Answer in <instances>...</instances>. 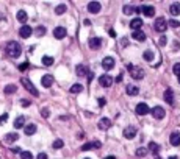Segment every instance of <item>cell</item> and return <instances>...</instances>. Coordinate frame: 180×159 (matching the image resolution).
<instances>
[{
    "label": "cell",
    "mask_w": 180,
    "mask_h": 159,
    "mask_svg": "<svg viewBox=\"0 0 180 159\" xmlns=\"http://www.w3.org/2000/svg\"><path fill=\"white\" fill-rule=\"evenodd\" d=\"M178 83H180V76H178Z\"/></svg>",
    "instance_id": "cell-56"
},
{
    "label": "cell",
    "mask_w": 180,
    "mask_h": 159,
    "mask_svg": "<svg viewBox=\"0 0 180 159\" xmlns=\"http://www.w3.org/2000/svg\"><path fill=\"white\" fill-rule=\"evenodd\" d=\"M43 115L44 117H49V109H43Z\"/></svg>",
    "instance_id": "cell-50"
},
{
    "label": "cell",
    "mask_w": 180,
    "mask_h": 159,
    "mask_svg": "<svg viewBox=\"0 0 180 159\" xmlns=\"http://www.w3.org/2000/svg\"><path fill=\"white\" fill-rule=\"evenodd\" d=\"M135 111H136V114H138V115H146V114H149V112H150L149 106H147L146 103H138V104H136V108H135Z\"/></svg>",
    "instance_id": "cell-10"
},
{
    "label": "cell",
    "mask_w": 180,
    "mask_h": 159,
    "mask_svg": "<svg viewBox=\"0 0 180 159\" xmlns=\"http://www.w3.org/2000/svg\"><path fill=\"white\" fill-rule=\"evenodd\" d=\"M35 34H36V36H39V37H41V36H44V34H46V26H41V25H39L38 28L35 30Z\"/></svg>",
    "instance_id": "cell-35"
},
{
    "label": "cell",
    "mask_w": 180,
    "mask_h": 159,
    "mask_svg": "<svg viewBox=\"0 0 180 159\" xmlns=\"http://www.w3.org/2000/svg\"><path fill=\"white\" fill-rule=\"evenodd\" d=\"M122 11H124V14L130 16V14H133V12L136 11V6H132V5H126V6L122 8Z\"/></svg>",
    "instance_id": "cell-30"
},
{
    "label": "cell",
    "mask_w": 180,
    "mask_h": 159,
    "mask_svg": "<svg viewBox=\"0 0 180 159\" xmlns=\"http://www.w3.org/2000/svg\"><path fill=\"white\" fill-rule=\"evenodd\" d=\"M149 150L154 153V154H158V151H160V145L155 143V142H150V143H149Z\"/></svg>",
    "instance_id": "cell-31"
},
{
    "label": "cell",
    "mask_w": 180,
    "mask_h": 159,
    "mask_svg": "<svg viewBox=\"0 0 180 159\" xmlns=\"http://www.w3.org/2000/svg\"><path fill=\"white\" fill-rule=\"evenodd\" d=\"M169 11H171L172 16H178L180 14V3H172L171 8H169Z\"/></svg>",
    "instance_id": "cell-29"
},
{
    "label": "cell",
    "mask_w": 180,
    "mask_h": 159,
    "mask_svg": "<svg viewBox=\"0 0 180 159\" xmlns=\"http://www.w3.org/2000/svg\"><path fill=\"white\" fill-rule=\"evenodd\" d=\"M150 114H152L154 118H157V120H161V118L166 115V111H164L163 106H154V109L150 111Z\"/></svg>",
    "instance_id": "cell-5"
},
{
    "label": "cell",
    "mask_w": 180,
    "mask_h": 159,
    "mask_svg": "<svg viewBox=\"0 0 180 159\" xmlns=\"http://www.w3.org/2000/svg\"><path fill=\"white\" fill-rule=\"evenodd\" d=\"M127 69L130 70V76L133 78V80H141V78H144V70L141 69V67H138V65H133V64H129L127 65Z\"/></svg>",
    "instance_id": "cell-2"
},
{
    "label": "cell",
    "mask_w": 180,
    "mask_h": 159,
    "mask_svg": "<svg viewBox=\"0 0 180 159\" xmlns=\"http://www.w3.org/2000/svg\"><path fill=\"white\" fill-rule=\"evenodd\" d=\"M141 26H143V19L141 17H136L130 22V28L133 31H138V30H141Z\"/></svg>",
    "instance_id": "cell-17"
},
{
    "label": "cell",
    "mask_w": 180,
    "mask_h": 159,
    "mask_svg": "<svg viewBox=\"0 0 180 159\" xmlns=\"http://www.w3.org/2000/svg\"><path fill=\"white\" fill-rule=\"evenodd\" d=\"M136 128L135 126H127L126 129H124V137L126 139H133L135 136H136Z\"/></svg>",
    "instance_id": "cell-15"
},
{
    "label": "cell",
    "mask_w": 180,
    "mask_h": 159,
    "mask_svg": "<svg viewBox=\"0 0 180 159\" xmlns=\"http://www.w3.org/2000/svg\"><path fill=\"white\" fill-rule=\"evenodd\" d=\"M16 90H17V86H16V84H8V86H5V89H3V94L11 95V94H16Z\"/></svg>",
    "instance_id": "cell-24"
},
{
    "label": "cell",
    "mask_w": 180,
    "mask_h": 159,
    "mask_svg": "<svg viewBox=\"0 0 180 159\" xmlns=\"http://www.w3.org/2000/svg\"><path fill=\"white\" fill-rule=\"evenodd\" d=\"M172 72H174L177 76H180V62H175V64L172 65Z\"/></svg>",
    "instance_id": "cell-39"
},
{
    "label": "cell",
    "mask_w": 180,
    "mask_h": 159,
    "mask_svg": "<svg viewBox=\"0 0 180 159\" xmlns=\"http://www.w3.org/2000/svg\"><path fill=\"white\" fill-rule=\"evenodd\" d=\"M103 41H102V37H89V41H88V45L91 50H99L102 47Z\"/></svg>",
    "instance_id": "cell-6"
},
{
    "label": "cell",
    "mask_w": 180,
    "mask_h": 159,
    "mask_svg": "<svg viewBox=\"0 0 180 159\" xmlns=\"http://www.w3.org/2000/svg\"><path fill=\"white\" fill-rule=\"evenodd\" d=\"M71 92H72V94H80V92H83V86L80 83H77V84H74L71 87Z\"/></svg>",
    "instance_id": "cell-33"
},
{
    "label": "cell",
    "mask_w": 180,
    "mask_h": 159,
    "mask_svg": "<svg viewBox=\"0 0 180 159\" xmlns=\"http://www.w3.org/2000/svg\"><path fill=\"white\" fill-rule=\"evenodd\" d=\"M36 129H38V126H36L35 123H30V125L25 126V131H24V132H25L27 136H33L35 132H36Z\"/></svg>",
    "instance_id": "cell-23"
},
{
    "label": "cell",
    "mask_w": 180,
    "mask_h": 159,
    "mask_svg": "<svg viewBox=\"0 0 180 159\" xmlns=\"http://www.w3.org/2000/svg\"><path fill=\"white\" fill-rule=\"evenodd\" d=\"M102 147V143L99 140H94V142H88L85 145H81V151H88V150H97Z\"/></svg>",
    "instance_id": "cell-8"
},
{
    "label": "cell",
    "mask_w": 180,
    "mask_h": 159,
    "mask_svg": "<svg viewBox=\"0 0 180 159\" xmlns=\"http://www.w3.org/2000/svg\"><path fill=\"white\" fill-rule=\"evenodd\" d=\"M141 12L144 16H147V17H152L155 14V8L154 6H150V5H143L141 6Z\"/></svg>",
    "instance_id": "cell-13"
},
{
    "label": "cell",
    "mask_w": 180,
    "mask_h": 159,
    "mask_svg": "<svg viewBox=\"0 0 180 159\" xmlns=\"http://www.w3.org/2000/svg\"><path fill=\"white\" fill-rule=\"evenodd\" d=\"M169 142H171L172 147H178L180 145V131H174L172 132L171 137H169Z\"/></svg>",
    "instance_id": "cell-14"
},
{
    "label": "cell",
    "mask_w": 180,
    "mask_h": 159,
    "mask_svg": "<svg viewBox=\"0 0 180 159\" xmlns=\"http://www.w3.org/2000/svg\"><path fill=\"white\" fill-rule=\"evenodd\" d=\"M99 83H100V86H103V87H110L113 84V76H110L108 73L107 75H102L100 78H99Z\"/></svg>",
    "instance_id": "cell-11"
},
{
    "label": "cell",
    "mask_w": 180,
    "mask_h": 159,
    "mask_svg": "<svg viewBox=\"0 0 180 159\" xmlns=\"http://www.w3.org/2000/svg\"><path fill=\"white\" fill-rule=\"evenodd\" d=\"M110 36H111V37H114V36H116V33H114V30H110Z\"/></svg>",
    "instance_id": "cell-52"
},
{
    "label": "cell",
    "mask_w": 180,
    "mask_h": 159,
    "mask_svg": "<svg viewBox=\"0 0 180 159\" xmlns=\"http://www.w3.org/2000/svg\"><path fill=\"white\" fill-rule=\"evenodd\" d=\"M143 58H144L147 62H150L152 59H154V51H152V50H146V51L143 53Z\"/></svg>",
    "instance_id": "cell-32"
},
{
    "label": "cell",
    "mask_w": 180,
    "mask_h": 159,
    "mask_svg": "<svg viewBox=\"0 0 180 159\" xmlns=\"http://www.w3.org/2000/svg\"><path fill=\"white\" fill-rule=\"evenodd\" d=\"M53 36L57 39H64L66 37V28L64 26H57V28L53 30Z\"/></svg>",
    "instance_id": "cell-18"
},
{
    "label": "cell",
    "mask_w": 180,
    "mask_h": 159,
    "mask_svg": "<svg viewBox=\"0 0 180 159\" xmlns=\"http://www.w3.org/2000/svg\"><path fill=\"white\" fill-rule=\"evenodd\" d=\"M166 42H168L166 36H161V37H160V45H166Z\"/></svg>",
    "instance_id": "cell-45"
},
{
    "label": "cell",
    "mask_w": 180,
    "mask_h": 159,
    "mask_svg": "<svg viewBox=\"0 0 180 159\" xmlns=\"http://www.w3.org/2000/svg\"><path fill=\"white\" fill-rule=\"evenodd\" d=\"M16 19H17L19 22L25 23V22H27V19H28V16H27V12H25L24 9H21V11H17V16H16Z\"/></svg>",
    "instance_id": "cell-27"
},
{
    "label": "cell",
    "mask_w": 180,
    "mask_h": 159,
    "mask_svg": "<svg viewBox=\"0 0 180 159\" xmlns=\"http://www.w3.org/2000/svg\"><path fill=\"white\" fill-rule=\"evenodd\" d=\"M75 73H77L78 76H85V75H89L88 69H86L83 64H80V65H77V67H75Z\"/></svg>",
    "instance_id": "cell-21"
},
{
    "label": "cell",
    "mask_w": 180,
    "mask_h": 159,
    "mask_svg": "<svg viewBox=\"0 0 180 159\" xmlns=\"http://www.w3.org/2000/svg\"><path fill=\"white\" fill-rule=\"evenodd\" d=\"M164 100L168 104H174V94H172V89H166L164 90Z\"/></svg>",
    "instance_id": "cell-20"
},
{
    "label": "cell",
    "mask_w": 180,
    "mask_h": 159,
    "mask_svg": "<svg viewBox=\"0 0 180 159\" xmlns=\"http://www.w3.org/2000/svg\"><path fill=\"white\" fill-rule=\"evenodd\" d=\"M154 28H155V31H158V33H164V31H166V28H168L166 19H164V17H158V19H155V22H154Z\"/></svg>",
    "instance_id": "cell-4"
},
{
    "label": "cell",
    "mask_w": 180,
    "mask_h": 159,
    "mask_svg": "<svg viewBox=\"0 0 180 159\" xmlns=\"http://www.w3.org/2000/svg\"><path fill=\"white\" fill-rule=\"evenodd\" d=\"M97 103H99L100 108H103V106L107 104V100H105V98H99V100H97Z\"/></svg>",
    "instance_id": "cell-43"
},
{
    "label": "cell",
    "mask_w": 180,
    "mask_h": 159,
    "mask_svg": "<svg viewBox=\"0 0 180 159\" xmlns=\"http://www.w3.org/2000/svg\"><path fill=\"white\" fill-rule=\"evenodd\" d=\"M55 12H57V14L58 16H61V14H64V12H66V5H58L57 8H55Z\"/></svg>",
    "instance_id": "cell-34"
},
{
    "label": "cell",
    "mask_w": 180,
    "mask_h": 159,
    "mask_svg": "<svg viewBox=\"0 0 180 159\" xmlns=\"http://www.w3.org/2000/svg\"><path fill=\"white\" fill-rule=\"evenodd\" d=\"M97 126H99V129H110L111 128V120L110 118H107V117H102L100 120H99V123H97Z\"/></svg>",
    "instance_id": "cell-12"
},
{
    "label": "cell",
    "mask_w": 180,
    "mask_h": 159,
    "mask_svg": "<svg viewBox=\"0 0 180 159\" xmlns=\"http://www.w3.org/2000/svg\"><path fill=\"white\" fill-rule=\"evenodd\" d=\"M11 151H13V153H22L19 147H16V148H11Z\"/></svg>",
    "instance_id": "cell-49"
},
{
    "label": "cell",
    "mask_w": 180,
    "mask_h": 159,
    "mask_svg": "<svg viewBox=\"0 0 180 159\" xmlns=\"http://www.w3.org/2000/svg\"><path fill=\"white\" fill-rule=\"evenodd\" d=\"M132 36H133V39H136V41H140V42H141V41H146V34H144L141 30L133 31V34H132Z\"/></svg>",
    "instance_id": "cell-26"
},
{
    "label": "cell",
    "mask_w": 180,
    "mask_h": 159,
    "mask_svg": "<svg viewBox=\"0 0 180 159\" xmlns=\"http://www.w3.org/2000/svg\"><path fill=\"white\" fill-rule=\"evenodd\" d=\"M146 154H147V148H144V147L136 150V156H146Z\"/></svg>",
    "instance_id": "cell-41"
},
{
    "label": "cell",
    "mask_w": 180,
    "mask_h": 159,
    "mask_svg": "<svg viewBox=\"0 0 180 159\" xmlns=\"http://www.w3.org/2000/svg\"><path fill=\"white\" fill-rule=\"evenodd\" d=\"M21 159H33V154L30 151H22L21 153Z\"/></svg>",
    "instance_id": "cell-38"
},
{
    "label": "cell",
    "mask_w": 180,
    "mask_h": 159,
    "mask_svg": "<svg viewBox=\"0 0 180 159\" xmlns=\"http://www.w3.org/2000/svg\"><path fill=\"white\" fill-rule=\"evenodd\" d=\"M154 157H155V159H161V157H160L158 154H154Z\"/></svg>",
    "instance_id": "cell-55"
},
{
    "label": "cell",
    "mask_w": 180,
    "mask_h": 159,
    "mask_svg": "<svg viewBox=\"0 0 180 159\" xmlns=\"http://www.w3.org/2000/svg\"><path fill=\"white\" fill-rule=\"evenodd\" d=\"M105 159H116V156H107Z\"/></svg>",
    "instance_id": "cell-53"
},
{
    "label": "cell",
    "mask_w": 180,
    "mask_h": 159,
    "mask_svg": "<svg viewBox=\"0 0 180 159\" xmlns=\"http://www.w3.org/2000/svg\"><path fill=\"white\" fill-rule=\"evenodd\" d=\"M100 8H102V5L99 2H89L88 3V11L92 12V14H97V12L100 11Z\"/></svg>",
    "instance_id": "cell-16"
},
{
    "label": "cell",
    "mask_w": 180,
    "mask_h": 159,
    "mask_svg": "<svg viewBox=\"0 0 180 159\" xmlns=\"http://www.w3.org/2000/svg\"><path fill=\"white\" fill-rule=\"evenodd\" d=\"M38 159H49V157H47L46 153H39V154H38Z\"/></svg>",
    "instance_id": "cell-47"
},
{
    "label": "cell",
    "mask_w": 180,
    "mask_h": 159,
    "mask_svg": "<svg viewBox=\"0 0 180 159\" xmlns=\"http://www.w3.org/2000/svg\"><path fill=\"white\" fill-rule=\"evenodd\" d=\"M21 103H22V106H24V108H28V106L32 104L28 100H21Z\"/></svg>",
    "instance_id": "cell-44"
},
{
    "label": "cell",
    "mask_w": 180,
    "mask_h": 159,
    "mask_svg": "<svg viewBox=\"0 0 180 159\" xmlns=\"http://www.w3.org/2000/svg\"><path fill=\"white\" fill-rule=\"evenodd\" d=\"M24 125H25V117H24V115H19L16 120H14V128L19 129V128H22Z\"/></svg>",
    "instance_id": "cell-28"
},
{
    "label": "cell",
    "mask_w": 180,
    "mask_h": 159,
    "mask_svg": "<svg viewBox=\"0 0 180 159\" xmlns=\"http://www.w3.org/2000/svg\"><path fill=\"white\" fill-rule=\"evenodd\" d=\"M19 139V134L17 132H8V134L5 136V140L8 142V143H13V142H16Z\"/></svg>",
    "instance_id": "cell-25"
},
{
    "label": "cell",
    "mask_w": 180,
    "mask_h": 159,
    "mask_svg": "<svg viewBox=\"0 0 180 159\" xmlns=\"http://www.w3.org/2000/svg\"><path fill=\"white\" fill-rule=\"evenodd\" d=\"M168 159H178V157H177V156H169Z\"/></svg>",
    "instance_id": "cell-54"
},
{
    "label": "cell",
    "mask_w": 180,
    "mask_h": 159,
    "mask_svg": "<svg viewBox=\"0 0 180 159\" xmlns=\"http://www.w3.org/2000/svg\"><path fill=\"white\" fill-rule=\"evenodd\" d=\"M63 145H64V142H63L61 139H55L53 143H52V147H53V148H63Z\"/></svg>",
    "instance_id": "cell-37"
},
{
    "label": "cell",
    "mask_w": 180,
    "mask_h": 159,
    "mask_svg": "<svg viewBox=\"0 0 180 159\" xmlns=\"http://www.w3.org/2000/svg\"><path fill=\"white\" fill-rule=\"evenodd\" d=\"M32 34H33L32 26H28V25H22V26H21V30H19V36H21L22 39H28Z\"/></svg>",
    "instance_id": "cell-7"
},
{
    "label": "cell",
    "mask_w": 180,
    "mask_h": 159,
    "mask_svg": "<svg viewBox=\"0 0 180 159\" xmlns=\"http://www.w3.org/2000/svg\"><path fill=\"white\" fill-rule=\"evenodd\" d=\"M85 159H91V157H85Z\"/></svg>",
    "instance_id": "cell-57"
},
{
    "label": "cell",
    "mask_w": 180,
    "mask_h": 159,
    "mask_svg": "<svg viewBox=\"0 0 180 159\" xmlns=\"http://www.w3.org/2000/svg\"><path fill=\"white\" fill-rule=\"evenodd\" d=\"M126 45H127V37H124L122 39V47H126Z\"/></svg>",
    "instance_id": "cell-51"
},
{
    "label": "cell",
    "mask_w": 180,
    "mask_h": 159,
    "mask_svg": "<svg viewBox=\"0 0 180 159\" xmlns=\"http://www.w3.org/2000/svg\"><path fill=\"white\" fill-rule=\"evenodd\" d=\"M43 64H44V65H52V64H53V56L46 55V56L43 58Z\"/></svg>",
    "instance_id": "cell-36"
},
{
    "label": "cell",
    "mask_w": 180,
    "mask_h": 159,
    "mask_svg": "<svg viewBox=\"0 0 180 159\" xmlns=\"http://www.w3.org/2000/svg\"><path fill=\"white\" fill-rule=\"evenodd\" d=\"M6 120H8V114H2V115H0V125L6 123Z\"/></svg>",
    "instance_id": "cell-42"
},
{
    "label": "cell",
    "mask_w": 180,
    "mask_h": 159,
    "mask_svg": "<svg viewBox=\"0 0 180 159\" xmlns=\"http://www.w3.org/2000/svg\"><path fill=\"white\" fill-rule=\"evenodd\" d=\"M27 69H30V62H28V61H27V62H22V64L19 65V70H21V72H25Z\"/></svg>",
    "instance_id": "cell-40"
},
{
    "label": "cell",
    "mask_w": 180,
    "mask_h": 159,
    "mask_svg": "<svg viewBox=\"0 0 180 159\" xmlns=\"http://www.w3.org/2000/svg\"><path fill=\"white\" fill-rule=\"evenodd\" d=\"M126 92H127L129 95L135 97V95H138V94H140V89H138L136 86H133V84H129V86L126 87Z\"/></svg>",
    "instance_id": "cell-22"
},
{
    "label": "cell",
    "mask_w": 180,
    "mask_h": 159,
    "mask_svg": "<svg viewBox=\"0 0 180 159\" xmlns=\"http://www.w3.org/2000/svg\"><path fill=\"white\" fill-rule=\"evenodd\" d=\"M21 83H22V86H24V87H25L27 90H28V92H30L32 95H35V97H38V95H39L38 89L35 87V84H33V83L30 81L28 78H22V80H21Z\"/></svg>",
    "instance_id": "cell-3"
},
{
    "label": "cell",
    "mask_w": 180,
    "mask_h": 159,
    "mask_svg": "<svg viewBox=\"0 0 180 159\" xmlns=\"http://www.w3.org/2000/svg\"><path fill=\"white\" fill-rule=\"evenodd\" d=\"M41 84H43L44 87H50L53 84V76L52 75H44L43 78H41Z\"/></svg>",
    "instance_id": "cell-19"
},
{
    "label": "cell",
    "mask_w": 180,
    "mask_h": 159,
    "mask_svg": "<svg viewBox=\"0 0 180 159\" xmlns=\"http://www.w3.org/2000/svg\"><path fill=\"white\" fill-rule=\"evenodd\" d=\"M102 67L105 70H110V69H113L114 67V58L113 56H105L102 59Z\"/></svg>",
    "instance_id": "cell-9"
},
{
    "label": "cell",
    "mask_w": 180,
    "mask_h": 159,
    "mask_svg": "<svg viewBox=\"0 0 180 159\" xmlns=\"http://www.w3.org/2000/svg\"><path fill=\"white\" fill-rule=\"evenodd\" d=\"M169 25H171V26H174V28H177V26H180V22H177V20H171V22H169Z\"/></svg>",
    "instance_id": "cell-46"
},
{
    "label": "cell",
    "mask_w": 180,
    "mask_h": 159,
    "mask_svg": "<svg viewBox=\"0 0 180 159\" xmlns=\"http://www.w3.org/2000/svg\"><path fill=\"white\" fill-rule=\"evenodd\" d=\"M122 81V73H119L118 76H116V83H121Z\"/></svg>",
    "instance_id": "cell-48"
},
{
    "label": "cell",
    "mask_w": 180,
    "mask_h": 159,
    "mask_svg": "<svg viewBox=\"0 0 180 159\" xmlns=\"http://www.w3.org/2000/svg\"><path fill=\"white\" fill-rule=\"evenodd\" d=\"M6 55L9 58H19L21 56V53H22V47L19 42H14V41H11L6 44Z\"/></svg>",
    "instance_id": "cell-1"
}]
</instances>
